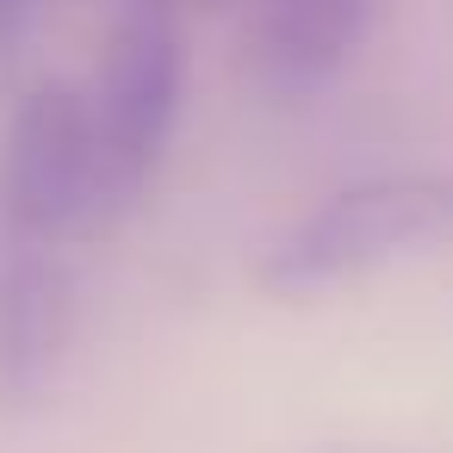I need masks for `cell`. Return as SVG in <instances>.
Here are the masks:
<instances>
[{"label": "cell", "instance_id": "1", "mask_svg": "<svg viewBox=\"0 0 453 453\" xmlns=\"http://www.w3.org/2000/svg\"><path fill=\"white\" fill-rule=\"evenodd\" d=\"M428 249H453V168L366 174L317 199L298 224H286L255 261V286L292 304Z\"/></svg>", "mask_w": 453, "mask_h": 453}, {"label": "cell", "instance_id": "2", "mask_svg": "<svg viewBox=\"0 0 453 453\" xmlns=\"http://www.w3.org/2000/svg\"><path fill=\"white\" fill-rule=\"evenodd\" d=\"M94 94L75 81H44L19 100L0 156V224L19 242H69L119 224Z\"/></svg>", "mask_w": 453, "mask_h": 453}, {"label": "cell", "instance_id": "3", "mask_svg": "<svg viewBox=\"0 0 453 453\" xmlns=\"http://www.w3.org/2000/svg\"><path fill=\"white\" fill-rule=\"evenodd\" d=\"M100 150L112 174L119 211L143 199L156 168L168 162L174 119H180V26L168 0H131L106 38V63L94 81Z\"/></svg>", "mask_w": 453, "mask_h": 453}, {"label": "cell", "instance_id": "4", "mask_svg": "<svg viewBox=\"0 0 453 453\" xmlns=\"http://www.w3.org/2000/svg\"><path fill=\"white\" fill-rule=\"evenodd\" d=\"M75 342V273L50 242L0 261V410L38 403Z\"/></svg>", "mask_w": 453, "mask_h": 453}, {"label": "cell", "instance_id": "5", "mask_svg": "<svg viewBox=\"0 0 453 453\" xmlns=\"http://www.w3.org/2000/svg\"><path fill=\"white\" fill-rule=\"evenodd\" d=\"M372 7L379 0H255L249 75L280 100L317 94L366 44Z\"/></svg>", "mask_w": 453, "mask_h": 453}, {"label": "cell", "instance_id": "6", "mask_svg": "<svg viewBox=\"0 0 453 453\" xmlns=\"http://www.w3.org/2000/svg\"><path fill=\"white\" fill-rule=\"evenodd\" d=\"M32 19H38V0H0V75H13V63L32 38Z\"/></svg>", "mask_w": 453, "mask_h": 453}, {"label": "cell", "instance_id": "7", "mask_svg": "<svg viewBox=\"0 0 453 453\" xmlns=\"http://www.w3.org/2000/svg\"><path fill=\"white\" fill-rule=\"evenodd\" d=\"M205 7H224V0H205Z\"/></svg>", "mask_w": 453, "mask_h": 453}, {"label": "cell", "instance_id": "8", "mask_svg": "<svg viewBox=\"0 0 453 453\" xmlns=\"http://www.w3.org/2000/svg\"><path fill=\"white\" fill-rule=\"evenodd\" d=\"M0 261H7V255H0Z\"/></svg>", "mask_w": 453, "mask_h": 453}]
</instances>
